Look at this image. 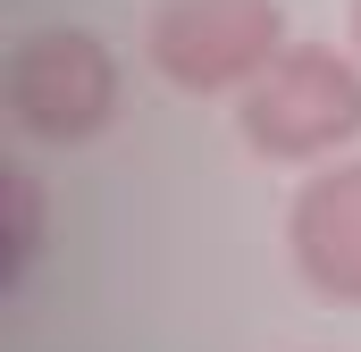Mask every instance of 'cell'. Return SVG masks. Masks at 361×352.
Wrapping results in <instances>:
<instances>
[{
  "instance_id": "cell-1",
  "label": "cell",
  "mask_w": 361,
  "mask_h": 352,
  "mask_svg": "<svg viewBox=\"0 0 361 352\" xmlns=\"http://www.w3.org/2000/svg\"><path fill=\"white\" fill-rule=\"evenodd\" d=\"M235 134L277 168H319L361 143V59L353 42H286L235 92Z\"/></svg>"
},
{
  "instance_id": "cell-2",
  "label": "cell",
  "mask_w": 361,
  "mask_h": 352,
  "mask_svg": "<svg viewBox=\"0 0 361 352\" xmlns=\"http://www.w3.org/2000/svg\"><path fill=\"white\" fill-rule=\"evenodd\" d=\"M118 51L92 34V25H34L8 42V68H0V101H8V126L25 143H59L76 151L92 134H109L118 118Z\"/></svg>"
},
{
  "instance_id": "cell-3",
  "label": "cell",
  "mask_w": 361,
  "mask_h": 352,
  "mask_svg": "<svg viewBox=\"0 0 361 352\" xmlns=\"http://www.w3.org/2000/svg\"><path fill=\"white\" fill-rule=\"evenodd\" d=\"M286 42V0H160L143 17V68L193 101H235Z\"/></svg>"
},
{
  "instance_id": "cell-4",
  "label": "cell",
  "mask_w": 361,
  "mask_h": 352,
  "mask_svg": "<svg viewBox=\"0 0 361 352\" xmlns=\"http://www.w3.org/2000/svg\"><path fill=\"white\" fill-rule=\"evenodd\" d=\"M286 260L319 302L361 310V151L302 168L286 201Z\"/></svg>"
},
{
  "instance_id": "cell-5",
  "label": "cell",
  "mask_w": 361,
  "mask_h": 352,
  "mask_svg": "<svg viewBox=\"0 0 361 352\" xmlns=\"http://www.w3.org/2000/svg\"><path fill=\"white\" fill-rule=\"evenodd\" d=\"M0 201H8V235H0V294H17L34 277V252H42V176L25 168H0Z\"/></svg>"
},
{
  "instance_id": "cell-6",
  "label": "cell",
  "mask_w": 361,
  "mask_h": 352,
  "mask_svg": "<svg viewBox=\"0 0 361 352\" xmlns=\"http://www.w3.org/2000/svg\"><path fill=\"white\" fill-rule=\"evenodd\" d=\"M345 42H353V59H361V0L345 8Z\"/></svg>"
}]
</instances>
